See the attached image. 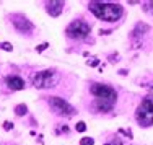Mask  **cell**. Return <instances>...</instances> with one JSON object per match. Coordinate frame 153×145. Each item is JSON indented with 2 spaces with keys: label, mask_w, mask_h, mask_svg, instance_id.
Returning <instances> with one entry per match:
<instances>
[{
  "label": "cell",
  "mask_w": 153,
  "mask_h": 145,
  "mask_svg": "<svg viewBox=\"0 0 153 145\" xmlns=\"http://www.w3.org/2000/svg\"><path fill=\"white\" fill-rule=\"evenodd\" d=\"M90 93L94 96L93 103V111L96 113H109L117 100V93L111 85L100 82H93L90 85Z\"/></svg>",
  "instance_id": "obj_1"
},
{
  "label": "cell",
  "mask_w": 153,
  "mask_h": 145,
  "mask_svg": "<svg viewBox=\"0 0 153 145\" xmlns=\"http://www.w3.org/2000/svg\"><path fill=\"white\" fill-rule=\"evenodd\" d=\"M88 10L96 18H100L103 21H109V23L119 21L124 16L122 5L114 3V2H98V0H93V2L88 3Z\"/></svg>",
  "instance_id": "obj_2"
},
{
  "label": "cell",
  "mask_w": 153,
  "mask_h": 145,
  "mask_svg": "<svg viewBox=\"0 0 153 145\" xmlns=\"http://www.w3.org/2000/svg\"><path fill=\"white\" fill-rule=\"evenodd\" d=\"M135 121L140 127L153 126V95H147L135 111Z\"/></svg>",
  "instance_id": "obj_3"
},
{
  "label": "cell",
  "mask_w": 153,
  "mask_h": 145,
  "mask_svg": "<svg viewBox=\"0 0 153 145\" xmlns=\"http://www.w3.org/2000/svg\"><path fill=\"white\" fill-rule=\"evenodd\" d=\"M60 75L57 74V70L54 68H46V70L36 72L33 74V86L39 90H46V88H52L57 85Z\"/></svg>",
  "instance_id": "obj_4"
},
{
  "label": "cell",
  "mask_w": 153,
  "mask_h": 145,
  "mask_svg": "<svg viewBox=\"0 0 153 145\" xmlns=\"http://www.w3.org/2000/svg\"><path fill=\"white\" fill-rule=\"evenodd\" d=\"M90 33H91V26L85 20H82V18L74 20L67 26V30H65V34L70 39H85V38H88Z\"/></svg>",
  "instance_id": "obj_5"
},
{
  "label": "cell",
  "mask_w": 153,
  "mask_h": 145,
  "mask_svg": "<svg viewBox=\"0 0 153 145\" xmlns=\"http://www.w3.org/2000/svg\"><path fill=\"white\" fill-rule=\"evenodd\" d=\"M47 101H49V106L52 108V111L59 116H74L76 113V109L70 103H67L65 100H62L59 96H51Z\"/></svg>",
  "instance_id": "obj_6"
},
{
  "label": "cell",
  "mask_w": 153,
  "mask_h": 145,
  "mask_svg": "<svg viewBox=\"0 0 153 145\" xmlns=\"http://www.w3.org/2000/svg\"><path fill=\"white\" fill-rule=\"evenodd\" d=\"M12 23H13L15 30L20 33V34L30 36L31 33L34 31V25H33L25 15H21V13H15V15H12Z\"/></svg>",
  "instance_id": "obj_7"
},
{
  "label": "cell",
  "mask_w": 153,
  "mask_h": 145,
  "mask_svg": "<svg viewBox=\"0 0 153 145\" xmlns=\"http://www.w3.org/2000/svg\"><path fill=\"white\" fill-rule=\"evenodd\" d=\"M64 7H65V2H62V0H51V2H46V12L52 18H57L60 16Z\"/></svg>",
  "instance_id": "obj_8"
},
{
  "label": "cell",
  "mask_w": 153,
  "mask_h": 145,
  "mask_svg": "<svg viewBox=\"0 0 153 145\" xmlns=\"http://www.w3.org/2000/svg\"><path fill=\"white\" fill-rule=\"evenodd\" d=\"M5 83L10 90H13V91H20V90H23L25 86H26V83H25V80L20 75H8V77L5 78Z\"/></svg>",
  "instance_id": "obj_9"
},
{
  "label": "cell",
  "mask_w": 153,
  "mask_h": 145,
  "mask_svg": "<svg viewBox=\"0 0 153 145\" xmlns=\"http://www.w3.org/2000/svg\"><path fill=\"white\" fill-rule=\"evenodd\" d=\"M148 30H150V26H148L147 23H137L135 25V28H134V31H132V38H140V36H143V34H147Z\"/></svg>",
  "instance_id": "obj_10"
},
{
  "label": "cell",
  "mask_w": 153,
  "mask_h": 145,
  "mask_svg": "<svg viewBox=\"0 0 153 145\" xmlns=\"http://www.w3.org/2000/svg\"><path fill=\"white\" fill-rule=\"evenodd\" d=\"M28 113V106L26 104H16L15 106V114L16 116H25Z\"/></svg>",
  "instance_id": "obj_11"
},
{
  "label": "cell",
  "mask_w": 153,
  "mask_h": 145,
  "mask_svg": "<svg viewBox=\"0 0 153 145\" xmlns=\"http://www.w3.org/2000/svg\"><path fill=\"white\" fill-rule=\"evenodd\" d=\"M80 145H94V139L93 137H83L80 140Z\"/></svg>",
  "instance_id": "obj_12"
},
{
  "label": "cell",
  "mask_w": 153,
  "mask_h": 145,
  "mask_svg": "<svg viewBox=\"0 0 153 145\" xmlns=\"http://www.w3.org/2000/svg\"><path fill=\"white\" fill-rule=\"evenodd\" d=\"M75 130H76V132H85V130H86V124H85L83 121L76 122V126H75Z\"/></svg>",
  "instance_id": "obj_13"
},
{
  "label": "cell",
  "mask_w": 153,
  "mask_h": 145,
  "mask_svg": "<svg viewBox=\"0 0 153 145\" xmlns=\"http://www.w3.org/2000/svg\"><path fill=\"white\" fill-rule=\"evenodd\" d=\"M142 7L145 12H153V2H142Z\"/></svg>",
  "instance_id": "obj_14"
},
{
  "label": "cell",
  "mask_w": 153,
  "mask_h": 145,
  "mask_svg": "<svg viewBox=\"0 0 153 145\" xmlns=\"http://www.w3.org/2000/svg\"><path fill=\"white\" fill-rule=\"evenodd\" d=\"M0 49H3V51H8V52H12V51H13V46L10 44V42H0Z\"/></svg>",
  "instance_id": "obj_15"
},
{
  "label": "cell",
  "mask_w": 153,
  "mask_h": 145,
  "mask_svg": "<svg viewBox=\"0 0 153 145\" xmlns=\"http://www.w3.org/2000/svg\"><path fill=\"white\" fill-rule=\"evenodd\" d=\"M3 129H5V130H12L13 129V122L12 121H5V122H3Z\"/></svg>",
  "instance_id": "obj_16"
},
{
  "label": "cell",
  "mask_w": 153,
  "mask_h": 145,
  "mask_svg": "<svg viewBox=\"0 0 153 145\" xmlns=\"http://www.w3.org/2000/svg\"><path fill=\"white\" fill-rule=\"evenodd\" d=\"M86 64H88L90 67H98V65H100V60H98V59H91V60H86Z\"/></svg>",
  "instance_id": "obj_17"
},
{
  "label": "cell",
  "mask_w": 153,
  "mask_h": 145,
  "mask_svg": "<svg viewBox=\"0 0 153 145\" xmlns=\"http://www.w3.org/2000/svg\"><path fill=\"white\" fill-rule=\"evenodd\" d=\"M47 46H49V42H42V44H39L38 48H36V51H38V52H42V51H44Z\"/></svg>",
  "instance_id": "obj_18"
},
{
  "label": "cell",
  "mask_w": 153,
  "mask_h": 145,
  "mask_svg": "<svg viewBox=\"0 0 153 145\" xmlns=\"http://www.w3.org/2000/svg\"><path fill=\"white\" fill-rule=\"evenodd\" d=\"M109 60H111V62H117V60H119L117 54H111V57H109Z\"/></svg>",
  "instance_id": "obj_19"
},
{
  "label": "cell",
  "mask_w": 153,
  "mask_h": 145,
  "mask_svg": "<svg viewBox=\"0 0 153 145\" xmlns=\"http://www.w3.org/2000/svg\"><path fill=\"white\" fill-rule=\"evenodd\" d=\"M104 145H112V144H104Z\"/></svg>",
  "instance_id": "obj_20"
},
{
  "label": "cell",
  "mask_w": 153,
  "mask_h": 145,
  "mask_svg": "<svg viewBox=\"0 0 153 145\" xmlns=\"http://www.w3.org/2000/svg\"><path fill=\"white\" fill-rule=\"evenodd\" d=\"M122 145H127V144H122Z\"/></svg>",
  "instance_id": "obj_21"
}]
</instances>
